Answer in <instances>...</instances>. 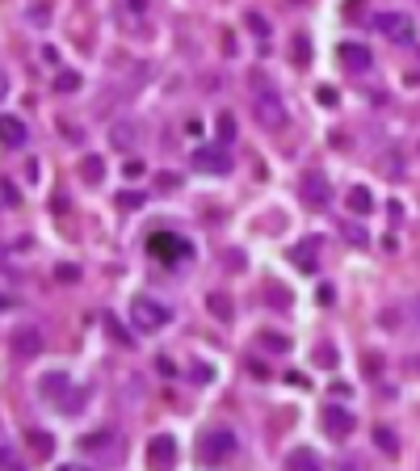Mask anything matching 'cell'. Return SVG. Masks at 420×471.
<instances>
[{
  "mask_svg": "<svg viewBox=\"0 0 420 471\" xmlns=\"http://www.w3.org/2000/svg\"><path fill=\"white\" fill-rule=\"evenodd\" d=\"M252 114H257V122H261L265 131H282V126L290 122V114H286V101H282V93H273V88L257 93V101H252Z\"/></svg>",
  "mask_w": 420,
  "mask_h": 471,
  "instance_id": "1",
  "label": "cell"
},
{
  "mask_svg": "<svg viewBox=\"0 0 420 471\" xmlns=\"http://www.w3.org/2000/svg\"><path fill=\"white\" fill-rule=\"evenodd\" d=\"M231 455H236V434H231V430H210V434L198 442V459L210 463V467L227 463Z\"/></svg>",
  "mask_w": 420,
  "mask_h": 471,
  "instance_id": "2",
  "label": "cell"
},
{
  "mask_svg": "<svg viewBox=\"0 0 420 471\" xmlns=\"http://www.w3.org/2000/svg\"><path fill=\"white\" fill-rule=\"evenodd\" d=\"M374 29L387 34L391 42H400V46H408V42L416 38V25H412V17H408L404 8H387V13H379V17H374Z\"/></svg>",
  "mask_w": 420,
  "mask_h": 471,
  "instance_id": "3",
  "label": "cell"
},
{
  "mask_svg": "<svg viewBox=\"0 0 420 471\" xmlns=\"http://www.w3.org/2000/svg\"><path fill=\"white\" fill-rule=\"evenodd\" d=\"M130 320H135L139 333H160V329L172 320V312H168L164 303H156V299H135V303H130Z\"/></svg>",
  "mask_w": 420,
  "mask_h": 471,
  "instance_id": "4",
  "label": "cell"
},
{
  "mask_svg": "<svg viewBox=\"0 0 420 471\" xmlns=\"http://www.w3.org/2000/svg\"><path fill=\"white\" fill-rule=\"evenodd\" d=\"M299 194H303V202H307V206H328V198H332L328 173L307 168V173H303V181H299Z\"/></svg>",
  "mask_w": 420,
  "mask_h": 471,
  "instance_id": "5",
  "label": "cell"
},
{
  "mask_svg": "<svg viewBox=\"0 0 420 471\" xmlns=\"http://www.w3.org/2000/svg\"><path fill=\"white\" fill-rule=\"evenodd\" d=\"M147 467L151 471H172L177 467V438L172 434H156L147 446Z\"/></svg>",
  "mask_w": 420,
  "mask_h": 471,
  "instance_id": "6",
  "label": "cell"
},
{
  "mask_svg": "<svg viewBox=\"0 0 420 471\" xmlns=\"http://www.w3.org/2000/svg\"><path fill=\"white\" fill-rule=\"evenodd\" d=\"M353 425H358V421H353L349 409H341V404H328V409H324V434H328V438H349Z\"/></svg>",
  "mask_w": 420,
  "mask_h": 471,
  "instance_id": "7",
  "label": "cell"
},
{
  "mask_svg": "<svg viewBox=\"0 0 420 471\" xmlns=\"http://www.w3.org/2000/svg\"><path fill=\"white\" fill-rule=\"evenodd\" d=\"M337 55H341V63H345L349 72H366V67L374 63V55H370V46H362V42H345V46H341Z\"/></svg>",
  "mask_w": 420,
  "mask_h": 471,
  "instance_id": "8",
  "label": "cell"
},
{
  "mask_svg": "<svg viewBox=\"0 0 420 471\" xmlns=\"http://www.w3.org/2000/svg\"><path fill=\"white\" fill-rule=\"evenodd\" d=\"M194 168H202V173H215V177H219V173H227V168H231V160H227L219 147H198V152H194Z\"/></svg>",
  "mask_w": 420,
  "mask_h": 471,
  "instance_id": "9",
  "label": "cell"
},
{
  "mask_svg": "<svg viewBox=\"0 0 420 471\" xmlns=\"http://www.w3.org/2000/svg\"><path fill=\"white\" fill-rule=\"evenodd\" d=\"M0 139H4L8 147H25V143H29V131H25V122H21V118L0 114Z\"/></svg>",
  "mask_w": 420,
  "mask_h": 471,
  "instance_id": "10",
  "label": "cell"
},
{
  "mask_svg": "<svg viewBox=\"0 0 420 471\" xmlns=\"http://www.w3.org/2000/svg\"><path fill=\"white\" fill-rule=\"evenodd\" d=\"M147 253H151V257H181V253H185V240H177V236H168V232H156V236L147 240Z\"/></svg>",
  "mask_w": 420,
  "mask_h": 471,
  "instance_id": "11",
  "label": "cell"
},
{
  "mask_svg": "<svg viewBox=\"0 0 420 471\" xmlns=\"http://www.w3.org/2000/svg\"><path fill=\"white\" fill-rule=\"evenodd\" d=\"M286 467L290 471H324V463H320V455H316L311 446H299V451H290Z\"/></svg>",
  "mask_w": 420,
  "mask_h": 471,
  "instance_id": "12",
  "label": "cell"
},
{
  "mask_svg": "<svg viewBox=\"0 0 420 471\" xmlns=\"http://www.w3.org/2000/svg\"><path fill=\"white\" fill-rule=\"evenodd\" d=\"M345 206H349L353 215H370V211H374V198H370V190H366V185H353Z\"/></svg>",
  "mask_w": 420,
  "mask_h": 471,
  "instance_id": "13",
  "label": "cell"
},
{
  "mask_svg": "<svg viewBox=\"0 0 420 471\" xmlns=\"http://www.w3.org/2000/svg\"><path fill=\"white\" fill-rule=\"evenodd\" d=\"M13 350H17V354H25V358H34V354L42 350L38 329H21V333H17V341H13Z\"/></svg>",
  "mask_w": 420,
  "mask_h": 471,
  "instance_id": "14",
  "label": "cell"
},
{
  "mask_svg": "<svg viewBox=\"0 0 420 471\" xmlns=\"http://www.w3.org/2000/svg\"><path fill=\"white\" fill-rule=\"evenodd\" d=\"M80 177H84L88 185H101V177H105V164H101V156H88V160L80 164Z\"/></svg>",
  "mask_w": 420,
  "mask_h": 471,
  "instance_id": "15",
  "label": "cell"
},
{
  "mask_svg": "<svg viewBox=\"0 0 420 471\" xmlns=\"http://www.w3.org/2000/svg\"><path fill=\"white\" fill-rule=\"evenodd\" d=\"M109 143H114L118 152H126V147H135V126H126V122H118V126H114V135H109Z\"/></svg>",
  "mask_w": 420,
  "mask_h": 471,
  "instance_id": "16",
  "label": "cell"
},
{
  "mask_svg": "<svg viewBox=\"0 0 420 471\" xmlns=\"http://www.w3.org/2000/svg\"><path fill=\"white\" fill-rule=\"evenodd\" d=\"M29 451H34L38 459H50V451H55V442H50V434H42V430H34V434H29Z\"/></svg>",
  "mask_w": 420,
  "mask_h": 471,
  "instance_id": "17",
  "label": "cell"
},
{
  "mask_svg": "<svg viewBox=\"0 0 420 471\" xmlns=\"http://www.w3.org/2000/svg\"><path fill=\"white\" fill-rule=\"evenodd\" d=\"M294 261L307 270V274H316V240H307V244H299L294 248Z\"/></svg>",
  "mask_w": 420,
  "mask_h": 471,
  "instance_id": "18",
  "label": "cell"
},
{
  "mask_svg": "<svg viewBox=\"0 0 420 471\" xmlns=\"http://www.w3.org/2000/svg\"><path fill=\"white\" fill-rule=\"evenodd\" d=\"M261 345H265L269 354H286V350H290V341H286V333H261Z\"/></svg>",
  "mask_w": 420,
  "mask_h": 471,
  "instance_id": "19",
  "label": "cell"
},
{
  "mask_svg": "<svg viewBox=\"0 0 420 471\" xmlns=\"http://www.w3.org/2000/svg\"><path fill=\"white\" fill-rule=\"evenodd\" d=\"M374 446H379L383 455H395V451H400V442L391 438V430H387V425H379V430H374Z\"/></svg>",
  "mask_w": 420,
  "mask_h": 471,
  "instance_id": "20",
  "label": "cell"
},
{
  "mask_svg": "<svg viewBox=\"0 0 420 471\" xmlns=\"http://www.w3.org/2000/svg\"><path fill=\"white\" fill-rule=\"evenodd\" d=\"M55 88H59V93H76V88H80V76H76V72H59V76H55Z\"/></svg>",
  "mask_w": 420,
  "mask_h": 471,
  "instance_id": "21",
  "label": "cell"
},
{
  "mask_svg": "<svg viewBox=\"0 0 420 471\" xmlns=\"http://www.w3.org/2000/svg\"><path fill=\"white\" fill-rule=\"evenodd\" d=\"M206 303H210V312H215L219 320H231V299H223V295H210Z\"/></svg>",
  "mask_w": 420,
  "mask_h": 471,
  "instance_id": "22",
  "label": "cell"
},
{
  "mask_svg": "<svg viewBox=\"0 0 420 471\" xmlns=\"http://www.w3.org/2000/svg\"><path fill=\"white\" fill-rule=\"evenodd\" d=\"M219 139H223V143L236 139V118H231V114H219Z\"/></svg>",
  "mask_w": 420,
  "mask_h": 471,
  "instance_id": "23",
  "label": "cell"
},
{
  "mask_svg": "<svg viewBox=\"0 0 420 471\" xmlns=\"http://www.w3.org/2000/svg\"><path fill=\"white\" fill-rule=\"evenodd\" d=\"M67 387V375H46L42 379V396H55V392H63Z\"/></svg>",
  "mask_w": 420,
  "mask_h": 471,
  "instance_id": "24",
  "label": "cell"
},
{
  "mask_svg": "<svg viewBox=\"0 0 420 471\" xmlns=\"http://www.w3.org/2000/svg\"><path fill=\"white\" fill-rule=\"evenodd\" d=\"M290 55H294L299 63H307V59H311V42H307V38L299 34V38H294V46H290Z\"/></svg>",
  "mask_w": 420,
  "mask_h": 471,
  "instance_id": "25",
  "label": "cell"
},
{
  "mask_svg": "<svg viewBox=\"0 0 420 471\" xmlns=\"http://www.w3.org/2000/svg\"><path fill=\"white\" fill-rule=\"evenodd\" d=\"M248 25L257 29V38H265V34H269V21H265L261 13H248Z\"/></svg>",
  "mask_w": 420,
  "mask_h": 471,
  "instance_id": "26",
  "label": "cell"
},
{
  "mask_svg": "<svg viewBox=\"0 0 420 471\" xmlns=\"http://www.w3.org/2000/svg\"><path fill=\"white\" fill-rule=\"evenodd\" d=\"M118 202H122V211H139L143 206V194H122Z\"/></svg>",
  "mask_w": 420,
  "mask_h": 471,
  "instance_id": "27",
  "label": "cell"
},
{
  "mask_svg": "<svg viewBox=\"0 0 420 471\" xmlns=\"http://www.w3.org/2000/svg\"><path fill=\"white\" fill-rule=\"evenodd\" d=\"M156 371H160V379H172V375H177L172 358H156Z\"/></svg>",
  "mask_w": 420,
  "mask_h": 471,
  "instance_id": "28",
  "label": "cell"
},
{
  "mask_svg": "<svg viewBox=\"0 0 420 471\" xmlns=\"http://www.w3.org/2000/svg\"><path fill=\"white\" fill-rule=\"evenodd\" d=\"M316 97H320V105H328V110H332V105H337V88H328V84H324V88H320V93H316Z\"/></svg>",
  "mask_w": 420,
  "mask_h": 471,
  "instance_id": "29",
  "label": "cell"
},
{
  "mask_svg": "<svg viewBox=\"0 0 420 471\" xmlns=\"http://www.w3.org/2000/svg\"><path fill=\"white\" fill-rule=\"evenodd\" d=\"M122 173H126V177H143V173H147V164H143V160H126V168H122Z\"/></svg>",
  "mask_w": 420,
  "mask_h": 471,
  "instance_id": "30",
  "label": "cell"
},
{
  "mask_svg": "<svg viewBox=\"0 0 420 471\" xmlns=\"http://www.w3.org/2000/svg\"><path fill=\"white\" fill-rule=\"evenodd\" d=\"M0 194H4V202H13V206L21 202V194H17V185H8V181H0Z\"/></svg>",
  "mask_w": 420,
  "mask_h": 471,
  "instance_id": "31",
  "label": "cell"
},
{
  "mask_svg": "<svg viewBox=\"0 0 420 471\" xmlns=\"http://www.w3.org/2000/svg\"><path fill=\"white\" fill-rule=\"evenodd\" d=\"M345 240H349V244H366V232H358V227H345Z\"/></svg>",
  "mask_w": 420,
  "mask_h": 471,
  "instance_id": "32",
  "label": "cell"
},
{
  "mask_svg": "<svg viewBox=\"0 0 420 471\" xmlns=\"http://www.w3.org/2000/svg\"><path fill=\"white\" fill-rule=\"evenodd\" d=\"M59 278L63 282H76V265H59Z\"/></svg>",
  "mask_w": 420,
  "mask_h": 471,
  "instance_id": "33",
  "label": "cell"
},
{
  "mask_svg": "<svg viewBox=\"0 0 420 471\" xmlns=\"http://www.w3.org/2000/svg\"><path fill=\"white\" fill-rule=\"evenodd\" d=\"M147 8V0H130V13H143Z\"/></svg>",
  "mask_w": 420,
  "mask_h": 471,
  "instance_id": "34",
  "label": "cell"
},
{
  "mask_svg": "<svg viewBox=\"0 0 420 471\" xmlns=\"http://www.w3.org/2000/svg\"><path fill=\"white\" fill-rule=\"evenodd\" d=\"M0 467H13V459H8V451L0 446Z\"/></svg>",
  "mask_w": 420,
  "mask_h": 471,
  "instance_id": "35",
  "label": "cell"
},
{
  "mask_svg": "<svg viewBox=\"0 0 420 471\" xmlns=\"http://www.w3.org/2000/svg\"><path fill=\"white\" fill-rule=\"evenodd\" d=\"M4 93H8V76L0 72V97H4Z\"/></svg>",
  "mask_w": 420,
  "mask_h": 471,
  "instance_id": "36",
  "label": "cell"
},
{
  "mask_svg": "<svg viewBox=\"0 0 420 471\" xmlns=\"http://www.w3.org/2000/svg\"><path fill=\"white\" fill-rule=\"evenodd\" d=\"M59 471H88V467H80V463H63Z\"/></svg>",
  "mask_w": 420,
  "mask_h": 471,
  "instance_id": "37",
  "label": "cell"
},
{
  "mask_svg": "<svg viewBox=\"0 0 420 471\" xmlns=\"http://www.w3.org/2000/svg\"><path fill=\"white\" fill-rule=\"evenodd\" d=\"M4 307H13V299H8V295H0V312H4Z\"/></svg>",
  "mask_w": 420,
  "mask_h": 471,
  "instance_id": "38",
  "label": "cell"
}]
</instances>
